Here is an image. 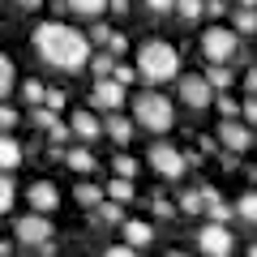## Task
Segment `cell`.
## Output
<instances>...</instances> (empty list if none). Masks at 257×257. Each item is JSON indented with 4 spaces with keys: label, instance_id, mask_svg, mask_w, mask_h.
Listing matches in <instances>:
<instances>
[{
    "label": "cell",
    "instance_id": "6da1fadb",
    "mask_svg": "<svg viewBox=\"0 0 257 257\" xmlns=\"http://www.w3.org/2000/svg\"><path fill=\"white\" fill-rule=\"evenodd\" d=\"M35 47H39V56H43L52 69H64V73H77V69H86V60H90V39H86L82 30L64 26V22H43V26L35 30Z\"/></svg>",
    "mask_w": 257,
    "mask_h": 257
},
{
    "label": "cell",
    "instance_id": "7a4b0ae2",
    "mask_svg": "<svg viewBox=\"0 0 257 257\" xmlns=\"http://www.w3.org/2000/svg\"><path fill=\"white\" fill-rule=\"evenodd\" d=\"M138 73L146 77V82H155V86L180 77V56H176V47L163 43V39H150V43L138 52Z\"/></svg>",
    "mask_w": 257,
    "mask_h": 257
},
{
    "label": "cell",
    "instance_id": "3957f363",
    "mask_svg": "<svg viewBox=\"0 0 257 257\" xmlns=\"http://www.w3.org/2000/svg\"><path fill=\"white\" fill-rule=\"evenodd\" d=\"M133 120H138L142 128H150V133H167V128L176 124V111L159 90H142L138 99H133Z\"/></svg>",
    "mask_w": 257,
    "mask_h": 257
},
{
    "label": "cell",
    "instance_id": "277c9868",
    "mask_svg": "<svg viewBox=\"0 0 257 257\" xmlns=\"http://www.w3.org/2000/svg\"><path fill=\"white\" fill-rule=\"evenodd\" d=\"M202 56L210 64H227V60H236L240 56V35L236 30H223V26H210L202 35Z\"/></svg>",
    "mask_w": 257,
    "mask_h": 257
},
{
    "label": "cell",
    "instance_id": "5b68a950",
    "mask_svg": "<svg viewBox=\"0 0 257 257\" xmlns=\"http://www.w3.org/2000/svg\"><path fill=\"white\" fill-rule=\"evenodd\" d=\"M197 248H202L206 257H231L236 253V236L227 231V223H206V227L197 231Z\"/></svg>",
    "mask_w": 257,
    "mask_h": 257
},
{
    "label": "cell",
    "instance_id": "8992f818",
    "mask_svg": "<svg viewBox=\"0 0 257 257\" xmlns=\"http://www.w3.org/2000/svg\"><path fill=\"white\" fill-rule=\"evenodd\" d=\"M150 167H155L163 180H180V176L189 172V163H184V150L167 146V142H155V146H150Z\"/></svg>",
    "mask_w": 257,
    "mask_h": 257
},
{
    "label": "cell",
    "instance_id": "52a82bcc",
    "mask_svg": "<svg viewBox=\"0 0 257 257\" xmlns=\"http://www.w3.org/2000/svg\"><path fill=\"white\" fill-rule=\"evenodd\" d=\"M13 231H18V240L26 248H39V244H47V240H52V223H47V214H22L18 223H13Z\"/></svg>",
    "mask_w": 257,
    "mask_h": 257
},
{
    "label": "cell",
    "instance_id": "ba28073f",
    "mask_svg": "<svg viewBox=\"0 0 257 257\" xmlns=\"http://www.w3.org/2000/svg\"><path fill=\"white\" fill-rule=\"evenodd\" d=\"M180 99L189 103L193 111H202V107H210V103H214V86L206 82L202 73H184L180 77Z\"/></svg>",
    "mask_w": 257,
    "mask_h": 257
},
{
    "label": "cell",
    "instance_id": "9c48e42d",
    "mask_svg": "<svg viewBox=\"0 0 257 257\" xmlns=\"http://www.w3.org/2000/svg\"><path fill=\"white\" fill-rule=\"evenodd\" d=\"M219 142L231 150V155H240V150H248V146H253V128H248V124H240V120L231 116V120H223V124H219Z\"/></svg>",
    "mask_w": 257,
    "mask_h": 257
},
{
    "label": "cell",
    "instance_id": "30bf717a",
    "mask_svg": "<svg viewBox=\"0 0 257 257\" xmlns=\"http://www.w3.org/2000/svg\"><path fill=\"white\" fill-rule=\"evenodd\" d=\"M90 103H94V107H103V111H116L120 103H124V86H120L116 77H99L94 90H90Z\"/></svg>",
    "mask_w": 257,
    "mask_h": 257
},
{
    "label": "cell",
    "instance_id": "8fae6325",
    "mask_svg": "<svg viewBox=\"0 0 257 257\" xmlns=\"http://www.w3.org/2000/svg\"><path fill=\"white\" fill-rule=\"evenodd\" d=\"M26 197H30V210H35V214H52L56 206H60V193H56L52 180H35L26 189Z\"/></svg>",
    "mask_w": 257,
    "mask_h": 257
},
{
    "label": "cell",
    "instance_id": "7c38bea8",
    "mask_svg": "<svg viewBox=\"0 0 257 257\" xmlns=\"http://www.w3.org/2000/svg\"><path fill=\"white\" fill-rule=\"evenodd\" d=\"M202 210L210 214V223H231V214H236V210H231V206H227V202L219 197V193L210 189V184L202 189Z\"/></svg>",
    "mask_w": 257,
    "mask_h": 257
},
{
    "label": "cell",
    "instance_id": "4fadbf2b",
    "mask_svg": "<svg viewBox=\"0 0 257 257\" xmlns=\"http://www.w3.org/2000/svg\"><path fill=\"white\" fill-rule=\"evenodd\" d=\"M150 240H155V227H150V223H142V219L124 223V244L128 248H146Z\"/></svg>",
    "mask_w": 257,
    "mask_h": 257
},
{
    "label": "cell",
    "instance_id": "5bb4252c",
    "mask_svg": "<svg viewBox=\"0 0 257 257\" xmlns=\"http://www.w3.org/2000/svg\"><path fill=\"white\" fill-rule=\"evenodd\" d=\"M22 163V146L9 138V133H0V172H13Z\"/></svg>",
    "mask_w": 257,
    "mask_h": 257
},
{
    "label": "cell",
    "instance_id": "9a60e30c",
    "mask_svg": "<svg viewBox=\"0 0 257 257\" xmlns=\"http://www.w3.org/2000/svg\"><path fill=\"white\" fill-rule=\"evenodd\" d=\"M73 133L90 142V138H99V133H103V124H99V116H94V111H77V116H73Z\"/></svg>",
    "mask_w": 257,
    "mask_h": 257
},
{
    "label": "cell",
    "instance_id": "2e32d148",
    "mask_svg": "<svg viewBox=\"0 0 257 257\" xmlns=\"http://www.w3.org/2000/svg\"><path fill=\"white\" fill-rule=\"evenodd\" d=\"M60 159L73 167V172H82V176H86V172H94V155H90L86 146H77V150H60Z\"/></svg>",
    "mask_w": 257,
    "mask_h": 257
},
{
    "label": "cell",
    "instance_id": "e0dca14e",
    "mask_svg": "<svg viewBox=\"0 0 257 257\" xmlns=\"http://www.w3.org/2000/svg\"><path fill=\"white\" fill-rule=\"evenodd\" d=\"M13 202H18V184L9 180V172H0V214H9Z\"/></svg>",
    "mask_w": 257,
    "mask_h": 257
},
{
    "label": "cell",
    "instance_id": "ac0fdd59",
    "mask_svg": "<svg viewBox=\"0 0 257 257\" xmlns=\"http://www.w3.org/2000/svg\"><path fill=\"white\" fill-rule=\"evenodd\" d=\"M13 86H18V69H13V60H9V56L0 52V99H5V94H9Z\"/></svg>",
    "mask_w": 257,
    "mask_h": 257
},
{
    "label": "cell",
    "instance_id": "d6986e66",
    "mask_svg": "<svg viewBox=\"0 0 257 257\" xmlns=\"http://www.w3.org/2000/svg\"><path fill=\"white\" fill-rule=\"evenodd\" d=\"M206 82L214 86V94L227 90V86H231V69H227V64H210V69H206Z\"/></svg>",
    "mask_w": 257,
    "mask_h": 257
},
{
    "label": "cell",
    "instance_id": "ffe728a7",
    "mask_svg": "<svg viewBox=\"0 0 257 257\" xmlns=\"http://www.w3.org/2000/svg\"><path fill=\"white\" fill-rule=\"evenodd\" d=\"M107 133H111V142H120V146H124V142L133 138V120H124V116H111V120H107Z\"/></svg>",
    "mask_w": 257,
    "mask_h": 257
},
{
    "label": "cell",
    "instance_id": "44dd1931",
    "mask_svg": "<svg viewBox=\"0 0 257 257\" xmlns=\"http://www.w3.org/2000/svg\"><path fill=\"white\" fill-rule=\"evenodd\" d=\"M231 210H236L244 223H257V189H253V193H244V197H240V202L231 206Z\"/></svg>",
    "mask_w": 257,
    "mask_h": 257
},
{
    "label": "cell",
    "instance_id": "7402d4cb",
    "mask_svg": "<svg viewBox=\"0 0 257 257\" xmlns=\"http://www.w3.org/2000/svg\"><path fill=\"white\" fill-rule=\"evenodd\" d=\"M107 193H111V202H120V206H124V202H128V197H133L138 189H133V180H124V176H116V180L107 184Z\"/></svg>",
    "mask_w": 257,
    "mask_h": 257
},
{
    "label": "cell",
    "instance_id": "603a6c76",
    "mask_svg": "<svg viewBox=\"0 0 257 257\" xmlns=\"http://www.w3.org/2000/svg\"><path fill=\"white\" fill-rule=\"evenodd\" d=\"M73 13H82V18H94V13H103L107 9V0H64Z\"/></svg>",
    "mask_w": 257,
    "mask_h": 257
},
{
    "label": "cell",
    "instance_id": "cb8c5ba5",
    "mask_svg": "<svg viewBox=\"0 0 257 257\" xmlns=\"http://www.w3.org/2000/svg\"><path fill=\"white\" fill-rule=\"evenodd\" d=\"M86 64L94 69V77H111V69H116V60H111V52H99V56L90 52V60H86Z\"/></svg>",
    "mask_w": 257,
    "mask_h": 257
},
{
    "label": "cell",
    "instance_id": "d4e9b609",
    "mask_svg": "<svg viewBox=\"0 0 257 257\" xmlns=\"http://www.w3.org/2000/svg\"><path fill=\"white\" fill-rule=\"evenodd\" d=\"M94 210H99V219H103V223H124V206L111 202V197H107V202H99Z\"/></svg>",
    "mask_w": 257,
    "mask_h": 257
},
{
    "label": "cell",
    "instance_id": "484cf974",
    "mask_svg": "<svg viewBox=\"0 0 257 257\" xmlns=\"http://www.w3.org/2000/svg\"><path fill=\"white\" fill-rule=\"evenodd\" d=\"M172 9L180 13L184 22H197V18H202V0H172Z\"/></svg>",
    "mask_w": 257,
    "mask_h": 257
},
{
    "label": "cell",
    "instance_id": "4316f807",
    "mask_svg": "<svg viewBox=\"0 0 257 257\" xmlns=\"http://www.w3.org/2000/svg\"><path fill=\"white\" fill-rule=\"evenodd\" d=\"M231 22H236L240 35H253V30H257V9H236V18H231Z\"/></svg>",
    "mask_w": 257,
    "mask_h": 257
},
{
    "label": "cell",
    "instance_id": "83f0119b",
    "mask_svg": "<svg viewBox=\"0 0 257 257\" xmlns=\"http://www.w3.org/2000/svg\"><path fill=\"white\" fill-rule=\"evenodd\" d=\"M73 197H77L82 206H99V202H103V189H94V184H77Z\"/></svg>",
    "mask_w": 257,
    "mask_h": 257
},
{
    "label": "cell",
    "instance_id": "f1b7e54d",
    "mask_svg": "<svg viewBox=\"0 0 257 257\" xmlns=\"http://www.w3.org/2000/svg\"><path fill=\"white\" fill-rule=\"evenodd\" d=\"M22 99H26L30 107H39V103H43V82H35V77H30V82H22Z\"/></svg>",
    "mask_w": 257,
    "mask_h": 257
},
{
    "label": "cell",
    "instance_id": "f546056e",
    "mask_svg": "<svg viewBox=\"0 0 257 257\" xmlns=\"http://www.w3.org/2000/svg\"><path fill=\"white\" fill-rule=\"evenodd\" d=\"M180 210H184V214H197V210H202V189L180 193Z\"/></svg>",
    "mask_w": 257,
    "mask_h": 257
},
{
    "label": "cell",
    "instance_id": "4dcf8cb0",
    "mask_svg": "<svg viewBox=\"0 0 257 257\" xmlns=\"http://www.w3.org/2000/svg\"><path fill=\"white\" fill-rule=\"evenodd\" d=\"M116 176L133 180V176H138V159H133V155H120V159H116Z\"/></svg>",
    "mask_w": 257,
    "mask_h": 257
},
{
    "label": "cell",
    "instance_id": "1f68e13d",
    "mask_svg": "<svg viewBox=\"0 0 257 257\" xmlns=\"http://www.w3.org/2000/svg\"><path fill=\"white\" fill-rule=\"evenodd\" d=\"M214 103H219V111H223V116H227V120H231V116H240V103L231 99V94H219V99H214Z\"/></svg>",
    "mask_w": 257,
    "mask_h": 257
},
{
    "label": "cell",
    "instance_id": "d6a6232c",
    "mask_svg": "<svg viewBox=\"0 0 257 257\" xmlns=\"http://www.w3.org/2000/svg\"><path fill=\"white\" fill-rule=\"evenodd\" d=\"M35 124H39V128H52V124H56V111L39 103V107H35Z\"/></svg>",
    "mask_w": 257,
    "mask_h": 257
},
{
    "label": "cell",
    "instance_id": "836d02e7",
    "mask_svg": "<svg viewBox=\"0 0 257 257\" xmlns=\"http://www.w3.org/2000/svg\"><path fill=\"white\" fill-rule=\"evenodd\" d=\"M86 39H90V43H103V47H107V39H111V30L103 26V22H94V26H90V35H86Z\"/></svg>",
    "mask_w": 257,
    "mask_h": 257
},
{
    "label": "cell",
    "instance_id": "e575fe53",
    "mask_svg": "<svg viewBox=\"0 0 257 257\" xmlns=\"http://www.w3.org/2000/svg\"><path fill=\"white\" fill-rule=\"evenodd\" d=\"M13 124H18V111H13V107H5V103H0V133H9Z\"/></svg>",
    "mask_w": 257,
    "mask_h": 257
},
{
    "label": "cell",
    "instance_id": "d590c367",
    "mask_svg": "<svg viewBox=\"0 0 257 257\" xmlns=\"http://www.w3.org/2000/svg\"><path fill=\"white\" fill-rule=\"evenodd\" d=\"M43 107L60 111V107H64V90H43Z\"/></svg>",
    "mask_w": 257,
    "mask_h": 257
},
{
    "label": "cell",
    "instance_id": "8d00e7d4",
    "mask_svg": "<svg viewBox=\"0 0 257 257\" xmlns=\"http://www.w3.org/2000/svg\"><path fill=\"white\" fill-rule=\"evenodd\" d=\"M223 9H227L223 0H202V13H206V18H223Z\"/></svg>",
    "mask_w": 257,
    "mask_h": 257
},
{
    "label": "cell",
    "instance_id": "74e56055",
    "mask_svg": "<svg viewBox=\"0 0 257 257\" xmlns=\"http://www.w3.org/2000/svg\"><path fill=\"white\" fill-rule=\"evenodd\" d=\"M111 77H116L120 86H128V82H133V77H138V73H133V69H128V64H116V69H111Z\"/></svg>",
    "mask_w": 257,
    "mask_h": 257
},
{
    "label": "cell",
    "instance_id": "f35d334b",
    "mask_svg": "<svg viewBox=\"0 0 257 257\" xmlns=\"http://www.w3.org/2000/svg\"><path fill=\"white\" fill-rule=\"evenodd\" d=\"M103 257H138V248H128V244H116V248H103Z\"/></svg>",
    "mask_w": 257,
    "mask_h": 257
},
{
    "label": "cell",
    "instance_id": "ab89813d",
    "mask_svg": "<svg viewBox=\"0 0 257 257\" xmlns=\"http://www.w3.org/2000/svg\"><path fill=\"white\" fill-rule=\"evenodd\" d=\"M240 116H244L248 124H257V99H244V107H240Z\"/></svg>",
    "mask_w": 257,
    "mask_h": 257
},
{
    "label": "cell",
    "instance_id": "60d3db41",
    "mask_svg": "<svg viewBox=\"0 0 257 257\" xmlns=\"http://www.w3.org/2000/svg\"><path fill=\"white\" fill-rule=\"evenodd\" d=\"M150 13H172V0H146Z\"/></svg>",
    "mask_w": 257,
    "mask_h": 257
},
{
    "label": "cell",
    "instance_id": "b9f144b4",
    "mask_svg": "<svg viewBox=\"0 0 257 257\" xmlns=\"http://www.w3.org/2000/svg\"><path fill=\"white\" fill-rule=\"evenodd\" d=\"M47 133H52V142H56V146H60V142H64V138H69V128H64V124H60V120H56V124H52V128H47Z\"/></svg>",
    "mask_w": 257,
    "mask_h": 257
},
{
    "label": "cell",
    "instance_id": "7bdbcfd3",
    "mask_svg": "<svg viewBox=\"0 0 257 257\" xmlns=\"http://www.w3.org/2000/svg\"><path fill=\"white\" fill-rule=\"evenodd\" d=\"M107 47H111V56H120V52H124V35H116V30H111V39H107Z\"/></svg>",
    "mask_w": 257,
    "mask_h": 257
},
{
    "label": "cell",
    "instance_id": "ee69618b",
    "mask_svg": "<svg viewBox=\"0 0 257 257\" xmlns=\"http://www.w3.org/2000/svg\"><path fill=\"white\" fill-rule=\"evenodd\" d=\"M155 214H172V202L167 197H155Z\"/></svg>",
    "mask_w": 257,
    "mask_h": 257
},
{
    "label": "cell",
    "instance_id": "f6af8a7d",
    "mask_svg": "<svg viewBox=\"0 0 257 257\" xmlns=\"http://www.w3.org/2000/svg\"><path fill=\"white\" fill-rule=\"evenodd\" d=\"M244 86H248V94H257V69H248V73H244Z\"/></svg>",
    "mask_w": 257,
    "mask_h": 257
},
{
    "label": "cell",
    "instance_id": "bcb514c9",
    "mask_svg": "<svg viewBox=\"0 0 257 257\" xmlns=\"http://www.w3.org/2000/svg\"><path fill=\"white\" fill-rule=\"evenodd\" d=\"M107 5H111V13H124L128 9V0H107Z\"/></svg>",
    "mask_w": 257,
    "mask_h": 257
},
{
    "label": "cell",
    "instance_id": "7dc6e473",
    "mask_svg": "<svg viewBox=\"0 0 257 257\" xmlns=\"http://www.w3.org/2000/svg\"><path fill=\"white\" fill-rule=\"evenodd\" d=\"M13 5H26V9H35V5H43V0H13Z\"/></svg>",
    "mask_w": 257,
    "mask_h": 257
},
{
    "label": "cell",
    "instance_id": "c3c4849f",
    "mask_svg": "<svg viewBox=\"0 0 257 257\" xmlns=\"http://www.w3.org/2000/svg\"><path fill=\"white\" fill-rule=\"evenodd\" d=\"M240 9H257V0H240Z\"/></svg>",
    "mask_w": 257,
    "mask_h": 257
},
{
    "label": "cell",
    "instance_id": "681fc988",
    "mask_svg": "<svg viewBox=\"0 0 257 257\" xmlns=\"http://www.w3.org/2000/svg\"><path fill=\"white\" fill-rule=\"evenodd\" d=\"M248 257H257V244H253V248H248Z\"/></svg>",
    "mask_w": 257,
    "mask_h": 257
},
{
    "label": "cell",
    "instance_id": "f907efd6",
    "mask_svg": "<svg viewBox=\"0 0 257 257\" xmlns=\"http://www.w3.org/2000/svg\"><path fill=\"white\" fill-rule=\"evenodd\" d=\"M167 257H184V253H167Z\"/></svg>",
    "mask_w": 257,
    "mask_h": 257
}]
</instances>
